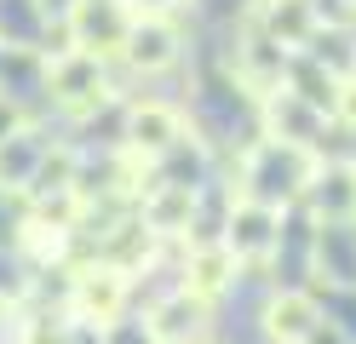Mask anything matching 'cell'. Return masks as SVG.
<instances>
[{"mask_svg": "<svg viewBox=\"0 0 356 344\" xmlns=\"http://www.w3.org/2000/svg\"><path fill=\"white\" fill-rule=\"evenodd\" d=\"M6 321H12V310H6V298H0V327H6Z\"/></svg>", "mask_w": 356, "mask_h": 344, "instance_id": "ac0fdd59", "label": "cell"}, {"mask_svg": "<svg viewBox=\"0 0 356 344\" xmlns=\"http://www.w3.org/2000/svg\"><path fill=\"white\" fill-rule=\"evenodd\" d=\"M310 206L316 218H333V224H350L356 218V167H316L310 178Z\"/></svg>", "mask_w": 356, "mask_h": 344, "instance_id": "5bb4252c", "label": "cell"}, {"mask_svg": "<svg viewBox=\"0 0 356 344\" xmlns=\"http://www.w3.org/2000/svg\"><path fill=\"white\" fill-rule=\"evenodd\" d=\"M282 213L276 206H259V201H236L230 206V218H225V241L236 252V264H259V259H270L276 252V236H282Z\"/></svg>", "mask_w": 356, "mask_h": 344, "instance_id": "8992f818", "label": "cell"}, {"mask_svg": "<svg viewBox=\"0 0 356 344\" xmlns=\"http://www.w3.org/2000/svg\"><path fill=\"white\" fill-rule=\"evenodd\" d=\"M264 121H270V138H282V144H305L310 149V138L322 132V109L316 104H305L299 92H264Z\"/></svg>", "mask_w": 356, "mask_h": 344, "instance_id": "7c38bea8", "label": "cell"}, {"mask_svg": "<svg viewBox=\"0 0 356 344\" xmlns=\"http://www.w3.org/2000/svg\"><path fill=\"white\" fill-rule=\"evenodd\" d=\"M121 138H127V155L132 161H167L178 144H184V115H178L172 104H155V98L149 104H132Z\"/></svg>", "mask_w": 356, "mask_h": 344, "instance_id": "5b68a950", "label": "cell"}, {"mask_svg": "<svg viewBox=\"0 0 356 344\" xmlns=\"http://www.w3.org/2000/svg\"><path fill=\"white\" fill-rule=\"evenodd\" d=\"M127 6H132V17H172L184 0H127Z\"/></svg>", "mask_w": 356, "mask_h": 344, "instance_id": "e0dca14e", "label": "cell"}, {"mask_svg": "<svg viewBox=\"0 0 356 344\" xmlns=\"http://www.w3.org/2000/svg\"><path fill=\"white\" fill-rule=\"evenodd\" d=\"M121 58L132 69H144V75H155V69H167L178 58V29L172 17H132V29L121 40Z\"/></svg>", "mask_w": 356, "mask_h": 344, "instance_id": "ba28073f", "label": "cell"}, {"mask_svg": "<svg viewBox=\"0 0 356 344\" xmlns=\"http://www.w3.org/2000/svg\"><path fill=\"white\" fill-rule=\"evenodd\" d=\"M47 92H52L58 109L86 115V109H98L109 98V69H104L98 52H86V46H63L47 63Z\"/></svg>", "mask_w": 356, "mask_h": 344, "instance_id": "7a4b0ae2", "label": "cell"}, {"mask_svg": "<svg viewBox=\"0 0 356 344\" xmlns=\"http://www.w3.org/2000/svg\"><path fill=\"white\" fill-rule=\"evenodd\" d=\"M24 344H75V321H52V316H40L24 327Z\"/></svg>", "mask_w": 356, "mask_h": 344, "instance_id": "9a60e30c", "label": "cell"}, {"mask_svg": "<svg viewBox=\"0 0 356 344\" xmlns=\"http://www.w3.org/2000/svg\"><path fill=\"white\" fill-rule=\"evenodd\" d=\"M236 252L225 247V241H195L190 247V259H184V293H195V298H213L218 293H230V281H236Z\"/></svg>", "mask_w": 356, "mask_h": 344, "instance_id": "9c48e42d", "label": "cell"}, {"mask_svg": "<svg viewBox=\"0 0 356 344\" xmlns=\"http://www.w3.org/2000/svg\"><path fill=\"white\" fill-rule=\"evenodd\" d=\"M264 333H270L276 344H310V338L322 333V304H316V293H299V287L276 293L270 304H264Z\"/></svg>", "mask_w": 356, "mask_h": 344, "instance_id": "52a82bcc", "label": "cell"}, {"mask_svg": "<svg viewBox=\"0 0 356 344\" xmlns=\"http://www.w3.org/2000/svg\"><path fill=\"white\" fill-rule=\"evenodd\" d=\"M63 29H70V46H86V52H121V40L132 29V6L127 0H70V17H63Z\"/></svg>", "mask_w": 356, "mask_h": 344, "instance_id": "277c9868", "label": "cell"}, {"mask_svg": "<svg viewBox=\"0 0 356 344\" xmlns=\"http://www.w3.org/2000/svg\"><path fill=\"white\" fill-rule=\"evenodd\" d=\"M202 321H207V298H195L178 287L172 298H161L149 316V338L155 344H202Z\"/></svg>", "mask_w": 356, "mask_h": 344, "instance_id": "8fae6325", "label": "cell"}, {"mask_svg": "<svg viewBox=\"0 0 356 344\" xmlns=\"http://www.w3.org/2000/svg\"><path fill=\"white\" fill-rule=\"evenodd\" d=\"M253 23H259L270 40H282L287 52L305 46V40H316V6H310V0H259Z\"/></svg>", "mask_w": 356, "mask_h": 344, "instance_id": "4fadbf2b", "label": "cell"}, {"mask_svg": "<svg viewBox=\"0 0 356 344\" xmlns=\"http://www.w3.org/2000/svg\"><path fill=\"white\" fill-rule=\"evenodd\" d=\"M138 218L149 236H178L195 218V183H149L138 201Z\"/></svg>", "mask_w": 356, "mask_h": 344, "instance_id": "30bf717a", "label": "cell"}, {"mask_svg": "<svg viewBox=\"0 0 356 344\" xmlns=\"http://www.w3.org/2000/svg\"><path fill=\"white\" fill-rule=\"evenodd\" d=\"M127 293H132L127 264L98 259V264L75 270V287H70L75 321H86V327H115V321H121V310H127Z\"/></svg>", "mask_w": 356, "mask_h": 344, "instance_id": "3957f363", "label": "cell"}, {"mask_svg": "<svg viewBox=\"0 0 356 344\" xmlns=\"http://www.w3.org/2000/svg\"><path fill=\"white\" fill-rule=\"evenodd\" d=\"M333 115H339V121L356 132V75H345V81H339V92H333Z\"/></svg>", "mask_w": 356, "mask_h": 344, "instance_id": "2e32d148", "label": "cell"}, {"mask_svg": "<svg viewBox=\"0 0 356 344\" xmlns=\"http://www.w3.org/2000/svg\"><path fill=\"white\" fill-rule=\"evenodd\" d=\"M316 178V155L305 144H282V138H264L241 155V201H259V206H282L299 201Z\"/></svg>", "mask_w": 356, "mask_h": 344, "instance_id": "6da1fadb", "label": "cell"}]
</instances>
